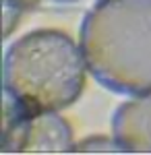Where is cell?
Returning a JSON list of instances; mask_svg holds the SVG:
<instances>
[{"label":"cell","mask_w":151,"mask_h":155,"mask_svg":"<svg viewBox=\"0 0 151 155\" xmlns=\"http://www.w3.org/2000/svg\"><path fill=\"white\" fill-rule=\"evenodd\" d=\"M81 50L106 89L151 95V0H97L81 23Z\"/></svg>","instance_id":"cell-1"},{"label":"cell","mask_w":151,"mask_h":155,"mask_svg":"<svg viewBox=\"0 0 151 155\" xmlns=\"http://www.w3.org/2000/svg\"><path fill=\"white\" fill-rule=\"evenodd\" d=\"M87 62L81 46L58 29H37L12 44L4 56V91L31 112H60L85 89Z\"/></svg>","instance_id":"cell-2"},{"label":"cell","mask_w":151,"mask_h":155,"mask_svg":"<svg viewBox=\"0 0 151 155\" xmlns=\"http://www.w3.org/2000/svg\"><path fill=\"white\" fill-rule=\"evenodd\" d=\"M112 132L124 153H151V95H135L112 118Z\"/></svg>","instance_id":"cell-3"},{"label":"cell","mask_w":151,"mask_h":155,"mask_svg":"<svg viewBox=\"0 0 151 155\" xmlns=\"http://www.w3.org/2000/svg\"><path fill=\"white\" fill-rule=\"evenodd\" d=\"M69 122L58 112H35L27 134V153H69L75 151Z\"/></svg>","instance_id":"cell-4"},{"label":"cell","mask_w":151,"mask_h":155,"mask_svg":"<svg viewBox=\"0 0 151 155\" xmlns=\"http://www.w3.org/2000/svg\"><path fill=\"white\" fill-rule=\"evenodd\" d=\"M35 112L21 104L15 95L4 91V106H2V141L0 149L4 153H21L27 145V134L31 126V118Z\"/></svg>","instance_id":"cell-5"},{"label":"cell","mask_w":151,"mask_h":155,"mask_svg":"<svg viewBox=\"0 0 151 155\" xmlns=\"http://www.w3.org/2000/svg\"><path fill=\"white\" fill-rule=\"evenodd\" d=\"M75 151L77 153H124L116 137H104V134H95L79 141L75 145Z\"/></svg>","instance_id":"cell-6"},{"label":"cell","mask_w":151,"mask_h":155,"mask_svg":"<svg viewBox=\"0 0 151 155\" xmlns=\"http://www.w3.org/2000/svg\"><path fill=\"white\" fill-rule=\"evenodd\" d=\"M54 2H66L69 4V2H77V0H54Z\"/></svg>","instance_id":"cell-7"}]
</instances>
